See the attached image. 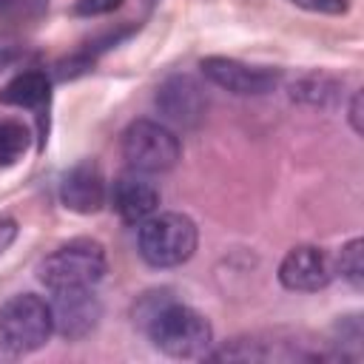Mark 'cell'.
I'll return each mask as SVG.
<instances>
[{
  "instance_id": "6da1fadb",
  "label": "cell",
  "mask_w": 364,
  "mask_h": 364,
  "mask_svg": "<svg viewBox=\"0 0 364 364\" xmlns=\"http://www.w3.org/2000/svg\"><path fill=\"white\" fill-rule=\"evenodd\" d=\"M142 327L154 347L171 358H199L208 355L213 344L210 321L199 310L179 304L173 299H168Z\"/></svg>"
},
{
  "instance_id": "7a4b0ae2",
  "label": "cell",
  "mask_w": 364,
  "mask_h": 364,
  "mask_svg": "<svg viewBox=\"0 0 364 364\" xmlns=\"http://www.w3.org/2000/svg\"><path fill=\"white\" fill-rule=\"evenodd\" d=\"M196 242H199V233H196L193 219L176 210L154 213L145 222H139V230H136L139 256L151 267L185 264L193 256Z\"/></svg>"
},
{
  "instance_id": "3957f363",
  "label": "cell",
  "mask_w": 364,
  "mask_h": 364,
  "mask_svg": "<svg viewBox=\"0 0 364 364\" xmlns=\"http://www.w3.org/2000/svg\"><path fill=\"white\" fill-rule=\"evenodd\" d=\"M108 270L105 247L94 239H71L54 247L37 267V279L48 290L97 287Z\"/></svg>"
},
{
  "instance_id": "277c9868",
  "label": "cell",
  "mask_w": 364,
  "mask_h": 364,
  "mask_svg": "<svg viewBox=\"0 0 364 364\" xmlns=\"http://www.w3.org/2000/svg\"><path fill=\"white\" fill-rule=\"evenodd\" d=\"M54 333L51 304L37 293H17L0 304V344L9 353L40 350Z\"/></svg>"
},
{
  "instance_id": "5b68a950",
  "label": "cell",
  "mask_w": 364,
  "mask_h": 364,
  "mask_svg": "<svg viewBox=\"0 0 364 364\" xmlns=\"http://www.w3.org/2000/svg\"><path fill=\"white\" fill-rule=\"evenodd\" d=\"M182 156L179 136L156 119H134L122 134V159L131 171L156 176L176 168Z\"/></svg>"
},
{
  "instance_id": "8992f818",
  "label": "cell",
  "mask_w": 364,
  "mask_h": 364,
  "mask_svg": "<svg viewBox=\"0 0 364 364\" xmlns=\"http://www.w3.org/2000/svg\"><path fill=\"white\" fill-rule=\"evenodd\" d=\"M202 74L208 82L219 85L222 91H230L236 97H262V94H270L282 74L276 68H267V65H247L242 60H233V57H219V54H210L199 63Z\"/></svg>"
},
{
  "instance_id": "52a82bcc",
  "label": "cell",
  "mask_w": 364,
  "mask_h": 364,
  "mask_svg": "<svg viewBox=\"0 0 364 364\" xmlns=\"http://www.w3.org/2000/svg\"><path fill=\"white\" fill-rule=\"evenodd\" d=\"M51 318H54V333H60L68 341L85 338L102 318V304L94 287H65V290H51Z\"/></svg>"
},
{
  "instance_id": "ba28073f",
  "label": "cell",
  "mask_w": 364,
  "mask_h": 364,
  "mask_svg": "<svg viewBox=\"0 0 364 364\" xmlns=\"http://www.w3.org/2000/svg\"><path fill=\"white\" fill-rule=\"evenodd\" d=\"M156 111L182 128H193L202 122L205 111H208V94L202 88V82L191 74H173L168 77L159 88H156Z\"/></svg>"
},
{
  "instance_id": "9c48e42d",
  "label": "cell",
  "mask_w": 364,
  "mask_h": 364,
  "mask_svg": "<svg viewBox=\"0 0 364 364\" xmlns=\"http://www.w3.org/2000/svg\"><path fill=\"white\" fill-rule=\"evenodd\" d=\"M330 279H333V262L316 245L290 247L279 264V282L293 293H316L327 287Z\"/></svg>"
},
{
  "instance_id": "30bf717a",
  "label": "cell",
  "mask_w": 364,
  "mask_h": 364,
  "mask_svg": "<svg viewBox=\"0 0 364 364\" xmlns=\"http://www.w3.org/2000/svg\"><path fill=\"white\" fill-rule=\"evenodd\" d=\"M108 205L114 208V213L122 222L139 225V222H145L148 216L156 213V208H159V191H156V185L145 173L128 171V173H122L111 185Z\"/></svg>"
},
{
  "instance_id": "8fae6325",
  "label": "cell",
  "mask_w": 364,
  "mask_h": 364,
  "mask_svg": "<svg viewBox=\"0 0 364 364\" xmlns=\"http://www.w3.org/2000/svg\"><path fill=\"white\" fill-rule=\"evenodd\" d=\"M60 202L80 216H91L102 210L108 202V188H105L100 168L94 162L74 165L60 182Z\"/></svg>"
},
{
  "instance_id": "7c38bea8",
  "label": "cell",
  "mask_w": 364,
  "mask_h": 364,
  "mask_svg": "<svg viewBox=\"0 0 364 364\" xmlns=\"http://www.w3.org/2000/svg\"><path fill=\"white\" fill-rule=\"evenodd\" d=\"M48 97H51V80L46 71H37V68L17 74L0 91V102L14 108H43L48 105Z\"/></svg>"
},
{
  "instance_id": "4fadbf2b",
  "label": "cell",
  "mask_w": 364,
  "mask_h": 364,
  "mask_svg": "<svg viewBox=\"0 0 364 364\" xmlns=\"http://www.w3.org/2000/svg\"><path fill=\"white\" fill-rule=\"evenodd\" d=\"M290 97L301 105H310V108H333L341 100V82L330 74H321V71L301 74L290 85Z\"/></svg>"
},
{
  "instance_id": "5bb4252c",
  "label": "cell",
  "mask_w": 364,
  "mask_h": 364,
  "mask_svg": "<svg viewBox=\"0 0 364 364\" xmlns=\"http://www.w3.org/2000/svg\"><path fill=\"white\" fill-rule=\"evenodd\" d=\"M333 273H341V279L355 290L364 287V242L361 239H350L347 245L338 247Z\"/></svg>"
},
{
  "instance_id": "9a60e30c",
  "label": "cell",
  "mask_w": 364,
  "mask_h": 364,
  "mask_svg": "<svg viewBox=\"0 0 364 364\" xmlns=\"http://www.w3.org/2000/svg\"><path fill=\"white\" fill-rule=\"evenodd\" d=\"M28 145V131L20 122L0 119V165H14Z\"/></svg>"
},
{
  "instance_id": "2e32d148",
  "label": "cell",
  "mask_w": 364,
  "mask_h": 364,
  "mask_svg": "<svg viewBox=\"0 0 364 364\" xmlns=\"http://www.w3.org/2000/svg\"><path fill=\"white\" fill-rule=\"evenodd\" d=\"M284 3L304 9V11H313V14H330V17L347 14V9H350L347 0H284Z\"/></svg>"
},
{
  "instance_id": "e0dca14e",
  "label": "cell",
  "mask_w": 364,
  "mask_h": 364,
  "mask_svg": "<svg viewBox=\"0 0 364 364\" xmlns=\"http://www.w3.org/2000/svg\"><path fill=\"white\" fill-rule=\"evenodd\" d=\"M125 0H77L74 3V14L77 17H100V14H111L122 6Z\"/></svg>"
},
{
  "instance_id": "ac0fdd59",
  "label": "cell",
  "mask_w": 364,
  "mask_h": 364,
  "mask_svg": "<svg viewBox=\"0 0 364 364\" xmlns=\"http://www.w3.org/2000/svg\"><path fill=\"white\" fill-rule=\"evenodd\" d=\"M14 239H17V219H11V216H0V256L11 247Z\"/></svg>"
},
{
  "instance_id": "d6986e66",
  "label": "cell",
  "mask_w": 364,
  "mask_h": 364,
  "mask_svg": "<svg viewBox=\"0 0 364 364\" xmlns=\"http://www.w3.org/2000/svg\"><path fill=\"white\" fill-rule=\"evenodd\" d=\"M350 122H353V131L361 134V91L353 94V105H350Z\"/></svg>"
},
{
  "instance_id": "ffe728a7",
  "label": "cell",
  "mask_w": 364,
  "mask_h": 364,
  "mask_svg": "<svg viewBox=\"0 0 364 364\" xmlns=\"http://www.w3.org/2000/svg\"><path fill=\"white\" fill-rule=\"evenodd\" d=\"M11 60H14V51L11 48H0V74L11 65Z\"/></svg>"
}]
</instances>
